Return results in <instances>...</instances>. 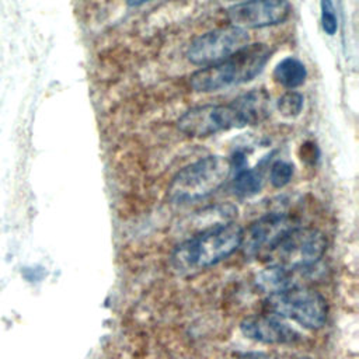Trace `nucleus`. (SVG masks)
<instances>
[{
	"label": "nucleus",
	"instance_id": "f03ea898",
	"mask_svg": "<svg viewBox=\"0 0 359 359\" xmlns=\"http://www.w3.org/2000/svg\"><path fill=\"white\" fill-rule=\"evenodd\" d=\"M271 53L265 43L247 45L222 62L192 73L189 86L196 93H213L248 83L264 70Z\"/></svg>",
	"mask_w": 359,
	"mask_h": 359
},
{
	"label": "nucleus",
	"instance_id": "ddd939ff",
	"mask_svg": "<svg viewBox=\"0 0 359 359\" xmlns=\"http://www.w3.org/2000/svg\"><path fill=\"white\" fill-rule=\"evenodd\" d=\"M262 174L257 168H248L247 165L237 168L233 182L231 191L241 198H248L257 195L262 188Z\"/></svg>",
	"mask_w": 359,
	"mask_h": 359
},
{
	"label": "nucleus",
	"instance_id": "4468645a",
	"mask_svg": "<svg viewBox=\"0 0 359 359\" xmlns=\"http://www.w3.org/2000/svg\"><path fill=\"white\" fill-rule=\"evenodd\" d=\"M304 107V98L300 93L289 90L287 93L282 94L276 101V108L279 114L285 118H296L302 114Z\"/></svg>",
	"mask_w": 359,
	"mask_h": 359
},
{
	"label": "nucleus",
	"instance_id": "f3484780",
	"mask_svg": "<svg viewBox=\"0 0 359 359\" xmlns=\"http://www.w3.org/2000/svg\"><path fill=\"white\" fill-rule=\"evenodd\" d=\"M240 359H290V358H283L272 353H245Z\"/></svg>",
	"mask_w": 359,
	"mask_h": 359
},
{
	"label": "nucleus",
	"instance_id": "a211bd4d",
	"mask_svg": "<svg viewBox=\"0 0 359 359\" xmlns=\"http://www.w3.org/2000/svg\"><path fill=\"white\" fill-rule=\"evenodd\" d=\"M149 1H151V0H128V4L130 7H139V6H142L144 3H149Z\"/></svg>",
	"mask_w": 359,
	"mask_h": 359
},
{
	"label": "nucleus",
	"instance_id": "1a4fd4ad",
	"mask_svg": "<svg viewBox=\"0 0 359 359\" xmlns=\"http://www.w3.org/2000/svg\"><path fill=\"white\" fill-rule=\"evenodd\" d=\"M297 223L286 213L273 212L255 220L245 231L243 230L241 245L248 255L262 258L280 237Z\"/></svg>",
	"mask_w": 359,
	"mask_h": 359
},
{
	"label": "nucleus",
	"instance_id": "20e7f679",
	"mask_svg": "<svg viewBox=\"0 0 359 359\" xmlns=\"http://www.w3.org/2000/svg\"><path fill=\"white\" fill-rule=\"evenodd\" d=\"M325 248L327 240L320 230L296 224L262 258L269 266L296 272L320 261Z\"/></svg>",
	"mask_w": 359,
	"mask_h": 359
},
{
	"label": "nucleus",
	"instance_id": "0eeeda50",
	"mask_svg": "<svg viewBox=\"0 0 359 359\" xmlns=\"http://www.w3.org/2000/svg\"><path fill=\"white\" fill-rule=\"evenodd\" d=\"M178 129L192 137H208L224 130L244 128L237 108L230 104H205L185 111L177 121Z\"/></svg>",
	"mask_w": 359,
	"mask_h": 359
},
{
	"label": "nucleus",
	"instance_id": "2eb2a0df",
	"mask_svg": "<svg viewBox=\"0 0 359 359\" xmlns=\"http://www.w3.org/2000/svg\"><path fill=\"white\" fill-rule=\"evenodd\" d=\"M293 171V164L285 160H276L269 168V181L275 188H282L290 182Z\"/></svg>",
	"mask_w": 359,
	"mask_h": 359
},
{
	"label": "nucleus",
	"instance_id": "f257e3e1",
	"mask_svg": "<svg viewBox=\"0 0 359 359\" xmlns=\"http://www.w3.org/2000/svg\"><path fill=\"white\" fill-rule=\"evenodd\" d=\"M243 229L234 222H219L182 241L172 252V266L180 272L209 268L240 248Z\"/></svg>",
	"mask_w": 359,
	"mask_h": 359
},
{
	"label": "nucleus",
	"instance_id": "423d86ee",
	"mask_svg": "<svg viewBox=\"0 0 359 359\" xmlns=\"http://www.w3.org/2000/svg\"><path fill=\"white\" fill-rule=\"evenodd\" d=\"M250 35L245 29L227 25L196 36L187 49V59L199 66H209L234 55L245 48Z\"/></svg>",
	"mask_w": 359,
	"mask_h": 359
},
{
	"label": "nucleus",
	"instance_id": "9d476101",
	"mask_svg": "<svg viewBox=\"0 0 359 359\" xmlns=\"http://www.w3.org/2000/svg\"><path fill=\"white\" fill-rule=\"evenodd\" d=\"M240 328L247 338L262 344L283 345L294 344L300 339V334L275 314L247 317Z\"/></svg>",
	"mask_w": 359,
	"mask_h": 359
},
{
	"label": "nucleus",
	"instance_id": "6ab92c4d",
	"mask_svg": "<svg viewBox=\"0 0 359 359\" xmlns=\"http://www.w3.org/2000/svg\"><path fill=\"white\" fill-rule=\"evenodd\" d=\"M231 1H236V0H231ZM244 1H245V0H244Z\"/></svg>",
	"mask_w": 359,
	"mask_h": 359
},
{
	"label": "nucleus",
	"instance_id": "f8f14e48",
	"mask_svg": "<svg viewBox=\"0 0 359 359\" xmlns=\"http://www.w3.org/2000/svg\"><path fill=\"white\" fill-rule=\"evenodd\" d=\"M306 66L293 56L283 57L273 69V80L287 90L300 87L306 81Z\"/></svg>",
	"mask_w": 359,
	"mask_h": 359
},
{
	"label": "nucleus",
	"instance_id": "39448f33",
	"mask_svg": "<svg viewBox=\"0 0 359 359\" xmlns=\"http://www.w3.org/2000/svg\"><path fill=\"white\" fill-rule=\"evenodd\" d=\"M268 310L309 330H318L327 320V302L314 289L293 285L271 292L266 299Z\"/></svg>",
	"mask_w": 359,
	"mask_h": 359
},
{
	"label": "nucleus",
	"instance_id": "6e6552de",
	"mask_svg": "<svg viewBox=\"0 0 359 359\" xmlns=\"http://www.w3.org/2000/svg\"><path fill=\"white\" fill-rule=\"evenodd\" d=\"M292 7L287 0H245L227 8L230 25L238 28H264L285 22Z\"/></svg>",
	"mask_w": 359,
	"mask_h": 359
},
{
	"label": "nucleus",
	"instance_id": "7ed1b4c3",
	"mask_svg": "<svg viewBox=\"0 0 359 359\" xmlns=\"http://www.w3.org/2000/svg\"><path fill=\"white\" fill-rule=\"evenodd\" d=\"M230 172V160L223 156L213 154L199 158L175 174L168 187L170 199L180 203L203 199L216 192Z\"/></svg>",
	"mask_w": 359,
	"mask_h": 359
},
{
	"label": "nucleus",
	"instance_id": "9b49d317",
	"mask_svg": "<svg viewBox=\"0 0 359 359\" xmlns=\"http://www.w3.org/2000/svg\"><path fill=\"white\" fill-rule=\"evenodd\" d=\"M231 102L241 115L245 126L258 125L271 115V95L264 88L244 93Z\"/></svg>",
	"mask_w": 359,
	"mask_h": 359
},
{
	"label": "nucleus",
	"instance_id": "dca6fc26",
	"mask_svg": "<svg viewBox=\"0 0 359 359\" xmlns=\"http://www.w3.org/2000/svg\"><path fill=\"white\" fill-rule=\"evenodd\" d=\"M320 18L323 31L332 36L338 31V15L332 0H320Z\"/></svg>",
	"mask_w": 359,
	"mask_h": 359
}]
</instances>
